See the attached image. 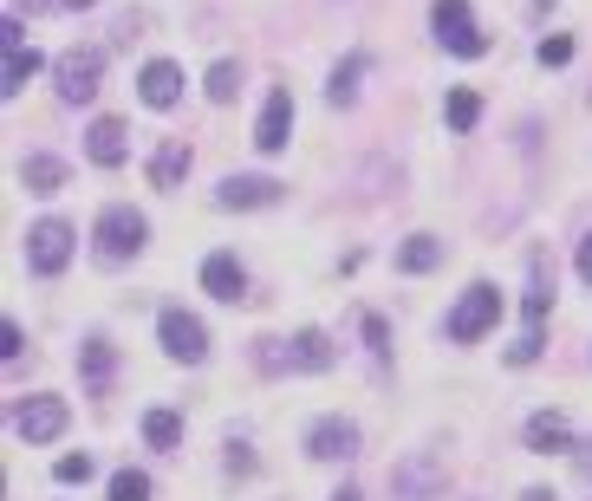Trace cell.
<instances>
[{
    "mask_svg": "<svg viewBox=\"0 0 592 501\" xmlns=\"http://www.w3.org/2000/svg\"><path fill=\"white\" fill-rule=\"evenodd\" d=\"M144 235H150V221L138 209H124V203L98 215V254H105V261H131V254L144 248Z\"/></svg>",
    "mask_w": 592,
    "mask_h": 501,
    "instance_id": "cell-5",
    "label": "cell"
},
{
    "mask_svg": "<svg viewBox=\"0 0 592 501\" xmlns=\"http://www.w3.org/2000/svg\"><path fill=\"white\" fill-rule=\"evenodd\" d=\"M520 501H560L553 489H520Z\"/></svg>",
    "mask_w": 592,
    "mask_h": 501,
    "instance_id": "cell-34",
    "label": "cell"
},
{
    "mask_svg": "<svg viewBox=\"0 0 592 501\" xmlns=\"http://www.w3.org/2000/svg\"><path fill=\"white\" fill-rule=\"evenodd\" d=\"M527 299H520V313H527V333H540V319H547V306H553V268H547V254H534L527 261Z\"/></svg>",
    "mask_w": 592,
    "mask_h": 501,
    "instance_id": "cell-13",
    "label": "cell"
},
{
    "mask_svg": "<svg viewBox=\"0 0 592 501\" xmlns=\"http://www.w3.org/2000/svg\"><path fill=\"white\" fill-rule=\"evenodd\" d=\"M527 449H534V456H560V449H580V443L567 436V417H560V411H540V417H527Z\"/></svg>",
    "mask_w": 592,
    "mask_h": 501,
    "instance_id": "cell-15",
    "label": "cell"
},
{
    "mask_svg": "<svg viewBox=\"0 0 592 501\" xmlns=\"http://www.w3.org/2000/svg\"><path fill=\"white\" fill-rule=\"evenodd\" d=\"M567 59H573V40H567V33L540 40V66H567Z\"/></svg>",
    "mask_w": 592,
    "mask_h": 501,
    "instance_id": "cell-28",
    "label": "cell"
},
{
    "mask_svg": "<svg viewBox=\"0 0 592 501\" xmlns=\"http://www.w3.org/2000/svg\"><path fill=\"white\" fill-rule=\"evenodd\" d=\"M98 72H105V53H91V46L59 53V98L66 105H91L98 98Z\"/></svg>",
    "mask_w": 592,
    "mask_h": 501,
    "instance_id": "cell-6",
    "label": "cell"
},
{
    "mask_svg": "<svg viewBox=\"0 0 592 501\" xmlns=\"http://www.w3.org/2000/svg\"><path fill=\"white\" fill-rule=\"evenodd\" d=\"M306 456H319V462H346V456H359V429L346 424V417H319V424L306 429Z\"/></svg>",
    "mask_w": 592,
    "mask_h": 501,
    "instance_id": "cell-9",
    "label": "cell"
},
{
    "mask_svg": "<svg viewBox=\"0 0 592 501\" xmlns=\"http://www.w3.org/2000/svg\"><path fill=\"white\" fill-rule=\"evenodd\" d=\"M144 443H150V449H176V443H183V417H176V411H150V417H144Z\"/></svg>",
    "mask_w": 592,
    "mask_h": 501,
    "instance_id": "cell-23",
    "label": "cell"
},
{
    "mask_svg": "<svg viewBox=\"0 0 592 501\" xmlns=\"http://www.w3.org/2000/svg\"><path fill=\"white\" fill-rule=\"evenodd\" d=\"M183 176H189V143H163V150L150 156V183H156V189H176Z\"/></svg>",
    "mask_w": 592,
    "mask_h": 501,
    "instance_id": "cell-19",
    "label": "cell"
},
{
    "mask_svg": "<svg viewBox=\"0 0 592 501\" xmlns=\"http://www.w3.org/2000/svg\"><path fill=\"white\" fill-rule=\"evenodd\" d=\"M437 40H443V53H456V59H482L489 53V33L475 26V13H469V0H437Z\"/></svg>",
    "mask_w": 592,
    "mask_h": 501,
    "instance_id": "cell-2",
    "label": "cell"
},
{
    "mask_svg": "<svg viewBox=\"0 0 592 501\" xmlns=\"http://www.w3.org/2000/svg\"><path fill=\"white\" fill-rule=\"evenodd\" d=\"M59 7H73V13H78V7H91V0H59Z\"/></svg>",
    "mask_w": 592,
    "mask_h": 501,
    "instance_id": "cell-35",
    "label": "cell"
},
{
    "mask_svg": "<svg viewBox=\"0 0 592 501\" xmlns=\"http://www.w3.org/2000/svg\"><path fill=\"white\" fill-rule=\"evenodd\" d=\"M26 7H40V0H26Z\"/></svg>",
    "mask_w": 592,
    "mask_h": 501,
    "instance_id": "cell-38",
    "label": "cell"
},
{
    "mask_svg": "<svg viewBox=\"0 0 592 501\" xmlns=\"http://www.w3.org/2000/svg\"><path fill=\"white\" fill-rule=\"evenodd\" d=\"M267 203H281L274 176H228L222 183V209H267Z\"/></svg>",
    "mask_w": 592,
    "mask_h": 501,
    "instance_id": "cell-12",
    "label": "cell"
},
{
    "mask_svg": "<svg viewBox=\"0 0 592 501\" xmlns=\"http://www.w3.org/2000/svg\"><path fill=\"white\" fill-rule=\"evenodd\" d=\"M534 7H540V13H547V7H553V0H534Z\"/></svg>",
    "mask_w": 592,
    "mask_h": 501,
    "instance_id": "cell-37",
    "label": "cell"
},
{
    "mask_svg": "<svg viewBox=\"0 0 592 501\" xmlns=\"http://www.w3.org/2000/svg\"><path fill=\"white\" fill-rule=\"evenodd\" d=\"M202 91H209V98H216V105H228V98H234V91H241V72H234V66H228V59H222V66L209 72V85H202Z\"/></svg>",
    "mask_w": 592,
    "mask_h": 501,
    "instance_id": "cell-26",
    "label": "cell"
},
{
    "mask_svg": "<svg viewBox=\"0 0 592 501\" xmlns=\"http://www.w3.org/2000/svg\"><path fill=\"white\" fill-rule=\"evenodd\" d=\"M287 131H294V91H287V85H274V91H267V105H261V124H254V150L281 156V150H287Z\"/></svg>",
    "mask_w": 592,
    "mask_h": 501,
    "instance_id": "cell-7",
    "label": "cell"
},
{
    "mask_svg": "<svg viewBox=\"0 0 592 501\" xmlns=\"http://www.w3.org/2000/svg\"><path fill=\"white\" fill-rule=\"evenodd\" d=\"M78 371H85V391L105 397V391H111V371H118V352H111L105 339H85V346H78Z\"/></svg>",
    "mask_w": 592,
    "mask_h": 501,
    "instance_id": "cell-14",
    "label": "cell"
},
{
    "mask_svg": "<svg viewBox=\"0 0 592 501\" xmlns=\"http://www.w3.org/2000/svg\"><path fill=\"white\" fill-rule=\"evenodd\" d=\"M85 150H91V163H98V170H118V163H124V150H131V131H124L118 118H98V124L85 131Z\"/></svg>",
    "mask_w": 592,
    "mask_h": 501,
    "instance_id": "cell-11",
    "label": "cell"
},
{
    "mask_svg": "<svg viewBox=\"0 0 592 501\" xmlns=\"http://www.w3.org/2000/svg\"><path fill=\"white\" fill-rule=\"evenodd\" d=\"M365 72H371V59H365V53H352L346 66L332 72V85H326V98H332V105H352V98H359V78H365Z\"/></svg>",
    "mask_w": 592,
    "mask_h": 501,
    "instance_id": "cell-22",
    "label": "cell"
},
{
    "mask_svg": "<svg viewBox=\"0 0 592 501\" xmlns=\"http://www.w3.org/2000/svg\"><path fill=\"white\" fill-rule=\"evenodd\" d=\"M20 183H26V196H59L66 189V163L59 156H26L20 163Z\"/></svg>",
    "mask_w": 592,
    "mask_h": 501,
    "instance_id": "cell-17",
    "label": "cell"
},
{
    "mask_svg": "<svg viewBox=\"0 0 592 501\" xmlns=\"http://www.w3.org/2000/svg\"><path fill=\"white\" fill-rule=\"evenodd\" d=\"M156 333H163V352L176 358V364H202V358H209V333H202V319L183 313V306H163Z\"/></svg>",
    "mask_w": 592,
    "mask_h": 501,
    "instance_id": "cell-4",
    "label": "cell"
},
{
    "mask_svg": "<svg viewBox=\"0 0 592 501\" xmlns=\"http://www.w3.org/2000/svg\"><path fill=\"white\" fill-rule=\"evenodd\" d=\"M33 72H40V53H33V46H7V66H0V91H7V98H20Z\"/></svg>",
    "mask_w": 592,
    "mask_h": 501,
    "instance_id": "cell-21",
    "label": "cell"
},
{
    "mask_svg": "<svg viewBox=\"0 0 592 501\" xmlns=\"http://www.w3.org/2000/svg\"><path fill=\"white\" fill-rule=\"evenodd\" d=\"M66 424H73L66 397H26V404H20V417H13V429H20L26 443H53Z\"/></svg>",
    "mask_w": 592,
    "mask_h": 501,
    "instance_id": "cell-8",
    "label": "cell"
},
{
    "mask_svg": "<svg viewBox=\"0 0 592 501\" xmlns=\"http://www.w3.org/2000/svg\"><path fill=\"white\" fill-rule=\"evenodd\" d=\"M495 319H502V293H495L489 281H475V286H462V299L449 306L443 333L456 339V346H475V339H482V333H489Z\"/></svg>",
    "mask_w": 592,
    "mask_h": 501,
    "instance_id": "cell-1",
    "label": "cell"
},
{
    "mask_svg": "<svg viewBox=\"0 0 592 501\" xmlns=\"http://www.w3.org/2000/svg\"><path fill=\"white\" fill-rule=\"evenodd\" d=\"M332 501H359V495H352V489H346V495H332Z\"/></svg>",
    "mask_w": 592,
    "mask_h": 501,
    "instance_id": "cell-36",
    "label": "cell"
},
{
    "mask_svg": "<svg viewBox=\"0 0 592 501\" xmlns=\"http://www.w3.org/2000/svg\"><path fill=\"white\" fill-rule=\"evenodd\" d=\"M482 118V98L475 91H449V131H475Z\"/></svg>",
    "mask_w": 592,
    "mask_h": 501,
    "instance_id": "cell-24",
    "label": "cell"
},
{
    "mask_svg": "<svg viewBox=\"0 0 592 501\" xmlns=\"http://www.w3.org/2000/svg\"><path fill=\"white\" fill-rule=\"evenodd\" d=\"M111 501H150V476L144 469H118L111 476Z\"/></svg>",
    "mask_w": 592,
    "mask_h": 501,
    "instance_id": "cell-25",
    "label": "cell"
},
{
    "mask_svg": "<svg viewBox=\"0 0 592 501\" xmlns=\"http://www.w3.org/2000/svg\"><path fill=\"white\" fill-rule=\"evenodd\" d=\"M365 346H371V358H391V333H384L377 313H365Z\"/></svg>",
    "mask_w": 592,
    "mask_h": 501,
    "instance_id": "cell-29",
    "label": "cell"
},
{
    "mask_svg": "<svg viewBox=\"0 0 592 501\" xmlns=\"http://www.w3.org/2000/svg\"><path fill=\"white\" fill-rule=\"evenodd\" d=\"M66 261H73V228H66L59 215L33 221V228H26V268L53 281V274H66Z\"/></svg>",
    "mask_w": 592,
    "mask_h": 501,
    "instance_id": "cell-3",
    "label": "cell"
},
{
    "mask_svg": "<svg viewBox=\"0 0 592 501\" xmlns=\"http://www.w3.org/2000/svg\"><path fill=\"white\" fill-rule=\"evenodd\" d=\"M287 352H294V371H326V364H332V339H326L319 326H306V333L287 339Z\"/></svg>",
    "mask_w": 592,
    "mask_h": 501,
    "instance_id": "cell-18",
    "label": "cell"
},
{
    "mask_svg": "<svg viewBox=\"0 0 592 501\" xmlns=\"http://www.w3.org/2000/svg\"><path fill=\"white\" fill-rule=\"evenodd\" d=\"M437 261H443V241H437V235H410V241L397 248V268H404V274H430Z\"/></svg>",
    "mask_w": 592,
    "mask_h": 501,
    "instance_id": "cell-20",
    "label": "cell"
},
{
    "mask_svg": "<svg viewBox=\"0 0 592 501\" xmlns=\"http://www.w3.org/2000/svg\"><path fill=\"white\" fill-rule=\"evenodd\" d=\"M580 281L592 286V235H586V241H580Z\"/></svg>",
    "mask_w": 592,
    "mask_h": 501,
    "instance_id": "cell-33",
    "label": "cell"
},
{
    "mask_svg": "<svg viewBox=\"0 0 592 501\" xmlns=\"http://www.w3.org/2000/svg\"><path fill=\"white\" fill-rule=\"evenodd\" d=\"M53 476H59V482H91V456H59Z\"/></svg>",
    "mask_w": 592,
    "mask_h": 501,
    "instance_id": "cell-27",
    "label": "cell"
},
{
    "mask_svg": "<svg viewBox=\"0 0 592 501\" xmlns=\"http://www.w3.org/2000/svg\"><path fill=\"white\" fill-rule=\"evenodd\" d=\"M573 469H580V476H586V482H592V436H586V443H580V449H573Z\"/></svg>",
    "mask_w": 592,
    "mask_h": 501,
    "instance_id": "cell-32",
    "label": "cell"
},
{
    "mask_svg": "<svg viewBox=\"0 0 592 501\" xmlns=\"http://www.w3.org/2000/svg\"><path fill=\"white\" fill-rule=\"evenodd\" d=\"M202 286H209L216 299L234 306V299L248 293V274H241V261H234V254H209V261H202Z\"/></svg>",
    "mask_w": 592,
    "mask_h": 501,
    "instance_id": "cell-16",
    "label": "cell"
},
{
    "mask_svg": "<svg viewBox=\"0 0 592 501\" xmlns=\"http://www.w3.org/2000/svg\"><path fill=\"white\" fill-rule=\"evenodd\" d=\"M138 91H144L150 111H169V105L183 98V66H176V59H150L144 78H138Z\"/></svg>",
    "mask_w": 592,
    "mask_h": 501,
    "instance_id": "cell-10",
    "label": "cell"
},
{
    "mask_svg": "<svg viewBox=\"0 0 592 501\" xmlns=\"http://www.w3.org/2000/svg\"><path fill=\"white\" fill-rule=\"evenodd\" d=\"M0 358H7V364H13V358H20V326H13V319H7V326H0Z\"/></svg>",
    "mask_w": 592,
    "mask_h": 501,
    "instance_id": "cell-31",
    "label": "cell"
},
{
    "mask_svg": "<svg viewBox=\"0 0 592 501\" xmlns=\"http://www.w3.org/2000/svg\"><path fill=\"white\" fill-rule=\"evenodd\" d=\"M540 358V333H520V346H508V364H534Z\"/></svg>",
    "mask_w": 592,
    "mask_h": 501,
    "instance_id": "cell-30",
    "label": "cell"
}]
</instances>
